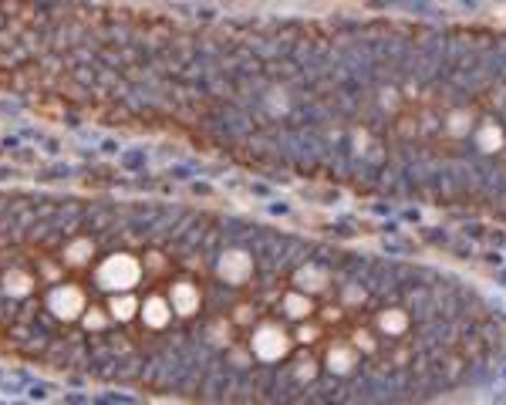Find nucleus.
Segmentation results:
<instances>
[{
  "label": "nucleus",
  "mask_w": 506,
  "mask_h": 405,
  "mask_svg": "<svg viewBox=\"0 0 506 405\" xmlns=\"http://www.w3.org/2000/svg\"><path fill=\"white\" fill-rule=\"evenodd\" d=\"M479 145H483L486 152L500 149V145H503V135H500V128H496V125H486V128L479 132Z\"/></svg>",
  "instance_id": "nucleus-8"
},
{
  "label": "nucleus",
  "mask_w": 506,
  "mask_h": 405,
  "mask_svg": "<svg viewBox=\"0 0 506 405\" xmlns=\"http://www.w3.org/2000/svg\"><path fill=\"white\" fill-rule=\"evenodd\" d=\"M172 308L179 314H193L200 308V291L193 284H176L172 287Z\"/></svg>",
  "instance_id": "nucleus-5"
},
{
  "label": "nucleus",
  "mask_w": 506,
  "mask_h": 405,
  "mask_svg": "<svg viewBox=\"0 0 506 405\" xmlns=\"http://www.w3.org/2000/svg\"><path fill=\"white\" fill-rule=\"evenodd\" d=\"M382 327H385V331H392V334H399L402 327H405V314H399V311L382 314Z\"/></svg>",
  "instance_id": "nucleus-11"
},
{
  "label": "nucleus",
  "mask_w": 506,
  "mask_h": 405,
  "mask_svg": "<svg viewBox=\"0 0 506 405\" xmlns=\"http://www.w3.org/2000/svg\"><path fill=\"white\" fill-rule=\"evenodd\" d=\"M311 311V301H307V297H287V314H291V318H304V314Z\"/></svg>",
  "instance_id": "nucleus-10"
},
{
  "label": "nucleus",
  "mask_w": 506,
  "mask_h": 405,
  "mask_svg": "<svg viewBox=\"0 0 506 405\" xmlns=\"http://www.w3.org/2000/svg\"><path fill=\"white\" fill-rule=\"evenodd\" d=\"M88 253H92V243L81 240V243H75V247L68 250V260H71V264H81V260H88Z\"/></svg>",
  "instance_id": "nucleus-13"
},
{
  "label": "nucleus",
  "mask_w": 506,
  "mask_h": 405,
  "mask_svg": "<svg viewBox=\"0 0 506 405\" xmlns=\"http://www.w3.org/2000/svg\"><path fill=\"white\" fill-rule=\"evenodd\" d=\"M51 311L64 318V321H71L78 314L85 311V294L78 291V287H58L54 294H51Z\"/></svg>",
  "instance_id": "nucleus-3"
},
{
  "label": "nucleus",
  "mask_w": 506,
  "mask_h": 405,
  "mask_svg": "<svg viewBox=\"0 0 506 405\" xmlns=\"http://www.w3.org/2000/svg\"><path fill=\"white\" fill-rule=\"evenodd\" d=\"M169 304L162 297H149L145 301V308H142V318H145V325L149 327H166L169 325Z\"/></svg>",
  "instance_id": "nucleus-6"
},
{
  "label": "nucleus",
  "mask_w": 506,
  "mask_h": 405,
  "mask_svg": "<svg viewBox=\"0 0 506 405\" xmlns=\"http://www.w3.org/2000/svg\"><path fill=\"white\" fill-rule=\"evenodd\" d=\"M135 308H138V304H135V301H132L128 294H122V297L115 294V297H112V304H108L112 318H119V321H128V318L135 314Z\"/></svg>",
  "instance_id": "nucleus-7"
},
{
  "label": "nucleus",
  "mask_w": 506,
  "mask_h": 405,
  "mask_svg": "<svg viewBox=\"0 0 506 405\" xmlns=\"http://www.w3.org/2000/svg\"><path fill=\"white\" fill-rule=\"evenodd\" d=\"M253 351H257L263 361L284 358V351H287V338H284V331H280V327H260V331L253 334Z\"/></svg>",
  "instance_id": "nucleus-2"
},
{
  "label": "nucleus",
  "mask_w": 506,
  "mask_h": 405,
  "mask_svg": "<svg viewBox=\"0 0 506 405\" xmlns=\"http://www.w3.org/2000/svg\"><path fill=\"white\" fill-rule=\"evenodd\" d=\"M138 264L128 257V253H115V257H108L102 270H98V284L105 287V291H128V287H135L138 284Z\"/></svg>",
  "instance_id": "nucleus-1"
},
{
  "label": "nucleus",
  "mask_w": 506,
  "mask_h": 405,
  "mask_svg": "<svg viewBox=\"0 0 506 405\" xmlns=\"http://www.w3.org/2000/svg\"><path fill=\"white\" fill-rule=\"evenodd\" d=\"M301 284H304V287H311V291H321V287H324V274H318V270H304V274H301Z\"/></svg>",
  "instance_id": "nucleus-14"
},
{
  "label": "nucleus",
  "mask_w": 506,
  "mask_h": 405,
  "mask_svg": "<svg viewBox=\"0 0 506 405\" xmlns=\"http://www.w3.org/2000/svg\"><path fill=\"white\" fill-rule=\"evenodd\" d=\"M331 368H335V372H348V368H351V355H348L344 348H335V351H331Z\"/></svg>",
  "instance_id": "nucleus-12"
},
{
  "label": "nucleus",
  "mask_w": 506,
  "mask_h": 405,
  "mask_svg": "<svg viewBox=\"0 0 506 405\" xmlns=\"http://www.w3.org/2000/svg\"><path fill=\"white\" fill-rule=\"evenodd\" d=\"M105 325V318L102 314H88V327H102Z\"/></svg>",
  "instance_id": "nucleus-15"
},
{
  "label": "nucleus",
  "mask_w": 506,
  "mask_h": 405,
  "mask_svg": "<svg viewBox=\"0 0 506 405\" xmlns=\"http://www.w3.org/2000/svg\"><path fill=\"white\" fill-rule=\"evenodd\" d=\"M7 291L11 294H28L31 291V277L28 274H7Z\"/></svg>",
  "instance_id": "nucleus-9"
},
{
  "label": "nucleus",
  "mask_w": 506,
  "mask_h": 405,
  "mask_svg": "<svg viewBox=\"0 0 506 405\" xmlns=\"http://www.w3.org/2000/svg\"><path fill=\"white\" fill-rule=\"evenodd\" d=\"M219 274H223V281L227 284H243L246 277H250V257L240 253V250L227 253V257L219 260Z\"/></svg>",
  "instance_id": "nucleus-4"
}]
</instances>
